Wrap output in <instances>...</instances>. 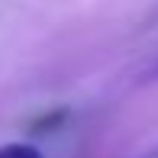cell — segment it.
<instances>
[{
    "mask_svg": "<svg viewBox=\"0 0 158 158\" xmlns=\"http://www.w3.org/2000/svg\"><path fill=\"white\" fill-rule=\"evenodd\" d=\"M0 158H45V155L39 152V145H29V142H3Z\"/></svg>",
    "mask_w": 158,
    "mask_h": 158,
    "instance_id": "cell-1",
    "label": "cell"
},
{
    "mask_svg": "<svg viewBox=\"0 0 158 158\" xmlns=\"http://www.w3.org/2000/svg\"><path fill=\"white\" fill-rule=\"evenodd\" d=\"M142 158H158V148H152V152H145Z\"/></svg>",
    "mask_w": 158,
    "mask_h": 158,
    "instance_id": "cell-2",
    "label": "cell"
}]
</instances>
